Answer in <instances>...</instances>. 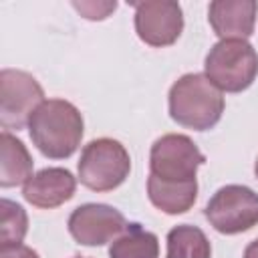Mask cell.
<instances>
[{"mask_svg": "<svg viewBox=\"0 0 258 258\" xmlns=\"http://www.w3.org/2000/svg\"><path fill=\"white\" fill-rule=\"evenodd\" d=\"M83 115L64 99L44 101L28 121V133L38 151L50 159L71 157L83 139Z\"/></svg>", "mask_w": 258, "mask_h": 258, "instance_id": "obj_1", "label": "cell"}, {"mask_svg": "<svg viewBox=\"0 0 258 258\" xmlns=\"http://www.w3.org/2000/svg\"><path fill=\"white\" fill-rule=\"evenodd\" d=\"M224 113L222 91L202 73L179 77L169 89V115L181 127L194 131L212 129Z\"/></svg>", "mask_w": 258, "mask_h": 258, "instance_id": "obj_2", "label": "cell"}, {"mask_svg": "<svg viewBox=\"0 0 258 258\" xmlns=\"http://www.w3.org/2000/svg\"><path fill=\"white\" fill-rule=\"evenodd\" d=\"M204 69L220 91L240 93L258 75V52L246 40H220L210 48Z\"/></svg>", "mask_w": 258, "mask_h": 258, "instance_id": "obj_3", "label": "cell"}, {"mask_svg": "<svg viewBox=\"0 0 258 258\" xmlns=\"http://www.w3.org/2000/svg\"><path fill=\"white\" fill-rule=\"evenodd\" d=\"M77 169L85 187L93 191H111L127 179L131 157L117 139L101 137L85 145Z\"/></svg>", "mask_w": 258, "mask_h": 258, "instance_id": "obj_4", "label": "cell"}, {"mask_svg": "<svg viewBox=\"0 0 258 258\" xmlns=\"http://www.w3.org/2000/svg\"><path fill=\"white\" fill-rule=\"evenodd\" d=\"M204 214L220 234H242L258 224V194L246 185H224L212 196Z\"/></svg>", "mask_w": 258, "mask_h": 258, "instance_id": "obj_5", "label": "cell"}, {"mask_svg": "<svg viewBox=\"0 0 258 258\" xmlns=\"http://www.w3.org/2000/svg\"><path fill=\"white\" fill-rule=\"evenodd\" d=\"M42 103L44 91L30 73L18 69L0 73V125L4 131H18L28 125L32 113Z\"/></svg>", "mask_w": 258, "mask_h": 258, "instance_id": "obj_6", "label": "cell"}, {"mask_svg": "<svg viewBox=\"0 0 258 258\" xmlns=\"http://www.w3.org/2000/svg\"><path fill=\"white\" fill-rule=\"evenodd\" d=\"M206 155L198 145L181 133H167L155 139L149 153L151 175L165 181H191Z\"/></svg>", "mask_w": 258, "mask_h": 258, "instance_id": "obj_7", "label": "cell"}, {"mask_svg": "<svg viewBox=\"0 0 258 258\" xmlns=\"http://www.w3.org/2000/svg\"><path fill=\"white\" fill-rule=\"evenodd\" d=\"M135 30L149 46H169L183 30L181 6L173 0L135 2Z\"/></svg>", "mask_w": 258, "mask_h": 258, "instance_id": "obj_8", "label": "cell"}, {"mask_svg": "<svg viewBox=\"0 0 258 258\" xmlns=\"http://www.w3.org/2000/svg\"><path fill=\"white\" fill-rule=\"evenodd\" d=\"M125 228L123 214L107 204H85L69 216V232L83 246H103L115 240Z\"/></svg>", "mask_w": 258, "mask_h": 258, "instance_id": "obj_9", "label": "cell"}, {"mask_svg": "<svg viewBox=\"0 0 258 258\" xmlns=\"http://www.w3.org/2000/svg\"><path fill=\"white\" fill-rule=\"evenodd\" d=\"M75 189H77V179L69 169L44 167L24 183L22 196L28 204L36 208L52 210L69 202L75 196Z\"/></svg>", "mask_w": 258, "mask_h": 258, "instance_id": "obj_10", "label": "cell"}, {"mask_svg": "<svg viewBox=\"0 0 258 258\" xmlns=\"http://www.w3.org/2000/svg\"><path fill=\"white\" fill-rule=\"evenodd\" d=\"M258 4L254 0H214L208 20L222 40H246L254 32Z\"/></svg>", "mask_w": 258, "mask_h": 258, "instance_id": "obj_11", "label": "cell"}, {"mask_svg": "<svg viewBox=\"0 0 258 258\" xmlns=\"http://www.w3.org/2000/svg\"><path fill=\"white\" fill-rule=\"evenodd\" d=\"M147 196L151 204L165 214H183L187 212L198 198V181H165L149 173Z\"/></svg>", "mask_w": 258, "mask_h": 258, "instance_id": "obj_12", "label": "cell"}, {"mask_svg": "<svg viewBox=\"0 0 258 258\" xmlns=\"http://www.w3.org/2000/svg\"><path fill=\"white\" fill-rule=\"evenodd\" d=\"M32 157L26 145L10 131L0 135V185L14 187L32 177Z\"/></svg>", "mask_w": 258, "mask_h": 258, "instance_id": "obj_13", "label": "cell"}, {"mask_svg": "<svg viewBox=\"0 0 258 258\" xmlns=\"http://www.w3.org/2000/svg\"><path fill=\"white\" fill-rule=\"evenodd\" d=\"M111 258H159L157 236L143 230L139 224H127V228L111 242Z\"/></svg>", "mask_w": 258, "mask_h": 258, "instance_id": "obj_14", "label": "cell"}, {"mask_svg": "<svg viewBox=\"0 0 258 258\" xmlns=\"http://www.w3.org/2000/svg\"><path fill=\"white\" fill-rule=\"evenodd\" d=\"M165 258H212V246L198 226L181 224L167 234Z\"/></svg>", "mask_w": 258, "mask_h": 258, "instance_id": "obj_15", "label": "cell"}, {"mask_svg": "<svg viewBox=\"0 0 258 258\" xmlns=\"http://www.w3.org/2000/svg\"><path fill=\"white\" fill-rule=\"evenodd\" d=\"M28 232V218L22 206L12 200L0 202V248L22 244Z\"/></svg>", "mask_w": 258, "mask_h": 258, "instance_id": "obj_16", "label": "cell"}, {"mask_svg": "<svg viewBox=\"0 0 258 258\" xmlns=\"http://www.w3.org/2000/svg\"><path fill=\"white\" fill-rule=\"evenodd\" d=\"M73 6L87 20H105L111 12H115L117 2H73Z\"/></svg>", "mask_w": 258, "mask_h": 258, "instance_id": "obj_17", "label": "cell"}, {"mask_svg": "<svg viewBox=\"0 0 258 258\" xmlns=\"http://www.w3.org/2000/svg\"><path fill=\"white\" fill-rule=\"evenodd\" d=\"M0 258H38V254L28 246L18 244V246L0 248Z\"/></svg>", "mask_w": 258, "mask_h": 258, "instance_id": "obj_18", "label": "cell"}, {"mask_svg": "<svg viewBox=\"0 0 258 258\" xmlns=\"http://www.w3.org/2000/svg\"><path fill=\"white\" fill-rule=\"evenodd\" d=\"M244 258H258V240L250 242L244 250Z\"/></svg>", "mask_w": 258, "mask_h": 258, "instance_id": "obj_19", "label": "cell"}, {"mask_svg": "<svg viewBox=\"0 0 258 258\" xmlns=\"http://www.w3.org/2000/svg\"><path fill=\"white\" fill-rule=\"evenodd\" d=\"M254 173H256V177H258V159H256V163H254Z\"/></svg>", "mask_w": 258, "mask_h": 258, "instance_id": "obj_20", "label": "cell"}, {"mask_svg": "<svg viewBox=\"0 0 258 258\" xmlns=\"http://www.w3.org/2000/svg\"><path fill=\"white\" fill-rule=\"evenodd\" d=\"M75 258H81V256H75Z\"/></svg>", "mask_w": 258, "mask_h": 258, "instance_id": "obj_21", "label": "cell"}]
</instances>
